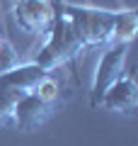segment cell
Wrapping results in <instances>:
<instances>
[{
    "mask_svg": "<svg viewBox=\"0 0 138 146\" xmlns=\"http://www.w3.org/2000/svg\"><path fill=\"white\" fill-rule=\"evenodd\" d=\"M12 3H15V0H12Z\"/></svg>",
    "mask_w": 138,
    "mask_h": 146,
    "instance_id": "10",
    "label": "cell"
},
{
    "mask_svg": "<svg viewBox=\"0 0 138 146\" xmlns=\"http://www.w3.org/2000/svg\"><path fill=\"white\" fill-rule=\"evenodd\" d=\"M126 54H128V44H109L104 49L97 68H95V80H92V90H90V107L92 110L99 107L102 95L107 93V88L124 73Z\"/></svg>",
    "mask_w": 138,
    "mask_h": 146,
    "instance_id": "3",
    "label": "cell"
},
{
    "mask_svg": "<svg viewBox=\"0 0 138 146\" xmlns=\"http://www.w3.org/2000/svg\"><path fill=\"white\" fill-rule=\"evenodd\" d=\"M17 63H20V56H17L15 46H12L7 39H3V44H0V73L15 68Z\"/></svg>",
    "mask_w": 138,
    "mask_h": 146,
    "instance_id": "8",
    "label": "cell"
},
{
    "mask_svg": "<svg viewBox=\"0 0 138 146\" xmlns=\"http://www.w3.org/2000/svg\"><path fill=\"white\" fill-rule=\"evenodd\" d=\"M3 39H5V36H0V44H3Z\"/></svg>",
    "mask_w": 138,
    "mask_h": 146,
    "instance_id": "9",
    "label": "cell"
},
{
    "mask_svg": "<svg viewBox=\"0 0 138 146\" xmlns=\"http://www.w3.org/2000/svg\"><path fill=\"white\" fill-rule=\"evenodd\" d=\"M138 32V15L133 7L128 10H116V20H114L112 29V44H131L133 36Z\"/></svg>",
    "mask_w": 138,
    "mask_h": 146,
    "instance_id": "7",
    "label": "cell"
},
{
    "mask_svg": "<svg viewBox=\"0 0 138 146\" xmlns=\"http://www.w3.org/2000/svg\"><path fill=\"white\" fill-rule=\"evenodd\" d=\"M61 12L73 22L78 29L85 49H107L112 44V29L116 20V10L104 7H90V5H70V3H56Z\"/></svg>",
    "mask_w": 138,
    "mask_h": 146,
    "instance_id": "2",
    "label": "cell"
},
{
    "mask_svg": "<svg viewBox=\"0 0 138 146\" xmlns=\"http://www.w3.org/2000/svg\"><path fill=\"white\" fill-rule=\"evenodd\" d=\"M12 20L27 34H46L53 22V3L51 0H15Z\"/></svg>",
    "mask_w": 138,
    "mask_h": 146,
    "instance_id": "4",
    "label": "cell"
},
{
    "mask_svg": "<svg viewBox=\"0 0 138 146\" xmlns=\"http://www.w3.org/2000/svg\"><path fill=\"white\" fill-rule=\"evenodd\" d=\"M99 107L109 110V112H121V115H133L138 107V85L133 73H121L116 80L107 88V93L102 95Z\"/></svg>",
    "mask_w": 138,
    "mask_h": 146,
    "instance_id": "6",
    "label": "cell"
},
{
    "mask_svg": "<svg viewBox=\"0 0 138 146\" xmlns=\"http://www.w3.org/2000/svg\"><path fill=\"white\" fill-rule=\"evenodd\" d=\"M56 112H61V110L49 102H41L32 90H27L12 107V124L20 131H34L44 122H49Z\"/></svg>",
    "mask_w": 138,
    "mask_h": 146,
    "instance_id": "5",
    "label": "cell"
},
{
    "mask_svg": "<svg viewBox=\"0 0 138 146\" xmlns=\"http://www.w3.org/2000/svg\"><path fill=\"white\" fill-rule=\"evenodd\" d=\"M82 54H87L85 44H82L78 29L73 27V22L68 20L61 12V7L53 3V22L46 32V42L44 46L39 49L32 61L36 66L46 68V71H56V68H63L68 63H73L75 58H80Z\"/></svg>",
    "mask_w": 138,
    "mask_h": 146,
    "instance_id": "1",
    "label": "cell"
}]
</instances>
